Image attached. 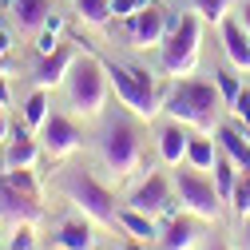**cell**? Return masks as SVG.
Returning a JSON list of instances; mask_svg holds the SVG:
<instances>
[{
	"label": "cell",
	"mask_w": 250,
	"mask_h": 250,
	"mask_svg": "<svg viewBox=\"0 0 250 250\" xmlns=\"http://www.w3.org/2000/svg\"><path fill=\"white\" fill-rule=\"evenodd\" d=\"M60 191H64V199L87 218V223L119 230V203L96 175H87L83 167H68L64 175H60Z\"/></svg>",
	"instance_id": "obj_3"
},
{
	"label": "cell",
	"mask_w": 250,
	"mask_h": 250,
	"mask_svg": "<svg viewBox=\"0 0 250 250\" xmlns=\"http://www.w3.org/2000/svg\"><path fill=\"white\" fill-rule=\"evenodd\" d=\"M218 159V143L210 135H191V147H187V163L199 167V171H210Z\"/></svg>",
	"instance_id": "obj_21"
},
{
	"label": "cell",
	"mask_w": 250,
	"mask_h": 250,
	"mask_svg": "<svg viewBox=\"0 0 250 250\" xmlns=\"http://www.w3.org/2000/svg\"><path fill=\"white\" fill-rule=\"evenodd\" d=\"M214 143H218V151H223V155H230V159H234L238 171H250V135H246V131L230 127V123H218Z\"/></svg>",
	"instance_id": "obj_18"
},
{
	"label": "cell",
	"mask_w": 250,
	"mask_h": 250,
	"mask_svg": "<svg viewBox=\"0 0 250 250\" xmlns=\"http://www.w3.org/2000/svg\"><path fill=\"white\" fill-rule=\"evenodd\" d=\"M163 250H191L195 242H199V227H195V214H171L167 218V230L155 238Z\"/></svg>",
	"instance_id": "obj_15"
},
{
	"label": "cell",
	"mask_w": 250,
	"mask_h": 250,
	"mask_svg": "<svg viewBox=\"0 0 250 250\" xmlns=\"http://www.w3.org/2000/svg\"><path fill=\"white\" fill-rule=\"evenodd\" d=\"M56 246L60 250H91V246H96V234H91L87 218H72V223H64L60 234H56Z\"/></svg>",
	"instance_id": "obj_19"
},
{
	"label": "cell",
	"mask_w": 250,
	"mask_h": 250,
	"mask_svg": "<svg viewBox=\"0 0 250 250\" xmlns=\"http://www.w3.org/2000/svg\"><path fill=\"white\" fill-rule=\"evenodd\" d=\"M242 242H246V250H250V218H246V227H242Z\"/></svg>",
	"instance_id": "obj_37"
},
{
	"label": "cell",
	"mask_w": 250,
	"mask_h": 250,
	"mask_svg": "<svg viewBox=\"0 0 250 250\" xmlns=\"http://www.w3.org/2000/svg\"><path fill=\"white\" fill-rule=\"evenodd\" d=\"M147 0H111V20H127L131 12H139Z\"/></svg>",
	"instance_id": "obj_31"
},
{
	"label": "cell",
	"mask_w": 250,
	"mask_h": 250,
	"mask_svg": "<svg viewBox=\"0 0 250 250\" xmlns=\"http://www.w3.org/2000/svg\"><path fill=\"white\" fill-rule=\"evenodd\" d=\"M227 203H230L234 218H250V171H238V183H234Z\"/></svg>",
	"instance_id": "obj_25"
},
{
	"label": "cell",
	"mask_w": 250,
	"mask_h": 250,
	"mask_svg": "<svg viewBox=\"0 0 250 250\" xmlns=\"http://www.w3.org/2000/svg\"><path fill=\"white\" fill-rule=\"evenodd\" d=\"M199 56H203V20L195 12H187L159 44V64L171 80H183V76H195Z\"/></svg>",
	"instance_id": "obj_6"
},
{
	"label": "cell",
	"mask_w": 250,
	"mask_h": 250,
	"mask_svg": "<svg viewBox=\"0 0 250 250\" xmlns=\"http://www.w3.org/2000/svg\"><path fill=\"white\" fill-rule=\"evenodd\" d=\"M171 187H175V199L187 214L203 218V223H218L223 218V195L214 191V179L191 163H179L175 175H171Z\"/></svg>",
	"instance_id": "obj_7"
},
{
	"label": "cell",
	"mask_w": 250,
	"mask_h": 250,
	"mask_svg": "<svg viewBox=\"0 0 250 250\" xmlns=\"http://www.w3.org/2000/svg\"><path fill=\"white\" fill-rule=\"evenodd\" d=\"M0 143H8V115H4V107H0Z\"/></svg>",
	"instance_id": "obj_35"
},
{
	"label": "cell",
	"mask_w": 250,
	"mask_h": 250,
	"mask_svg": "<svg viewBox=\"0 0 250 250\" xmlns=\"http://www.w3.org/2000/svg\"><path fill=\"white\" fill-rule=\"evenodd\" d=\"M40 227L44 223V207L36 195H24L20 187L4 175L0 167V227Z\"/></svg>",
	"instance_id": "obj_9"
},
{
	"label": "cell",
	"mask_w": 250,
	"mask_h": 250,
	"mask_svg": "<svg viewBox=\"0 0 250 250\" xmlns=\"http://www.w3.org/2000/svg\"><path fill=\"white\" fill-rule=\"evenodd\" d=\"M210 80H214V83H218V91H223V104H227V107H230V104H234V100H238V91H242V80H238V76H234V72H227V68H223V72H214V76H210Z\"/></svg>",
	"instance_id": "obj_27"
},
{
	"label": "cell",
	"mask_w": 250,
	"mask_h": 250,
	"mask_svg": "<svg viewBox=\"0 0 250 250\" xmlns=\"http://www.w3.org/2000/svg\"><path fill=\"white\" fill-rule=\"evenodd\" d=\"M76 56H80V52H72V48H64V44H60L56 52H48V56H40V64H36V72H32V83H36V87H48V91L64 87V80H68V72H72V64H76Z\"/></svg>",
	"instance_id": "obj_12"
},
{
	"label": "cell",
	"mask_w": 250,
	"mask_h": 250,
	"mask_svg": "<svg viewBox=\"0 0 250 250\" xmlns=\"http://www.w3.org/2000/svg\"><path fill=\"white\" fill-rule=\"evenodd\" d=\"M127 250H143V246H139V238H135V242H131V246H127Z\"/></svg>",
	"instance_id": "obj_39"
},
{
	"label": "cell",
	"mask_w": 250,
	"mask_h": 250,
	"mask_svg": "<svg viewBox=\"0 0 250 250\" xmlns=\"http://www.w3.org/2000/svg\"><path fill=\"white\" fill-rule=\"evenodd\" d=\"M4 175H8V179H12L16 187H20L24 195H36V199H40V183H36L32 167H20V171H4Z\"/></svg>",
	"instance_id": "obj_29"
},
{
	"label": "cell",
	"mask_w": 250,
	"mask_h": 250,
	"mask_svg": "<svg viewBox=\"0 0 250 250\" xmlns=\"http://www.w3.org/2000/svg\"><path fill=\"white\" fill-rule=\"evenodd\" d=\"M104 68H107V83H111V91H115L119 107H127L131 119L151 123L155 115L163 111V96H159V83H155L151 72H143V68H123V64H115V60H104Z\"/></svg>",
	"instance_id": "obj_4"
},
{
	"label": "cell",
	"mask_w": 250,
	"mask_h": 250,
	"mask_svg": "<svg viewBox=\"0 0 250 250\" xmlns=\"http://www.w3.org/2000/svg\"><path fill=\"white\" fill-rule=\"evenodd\" d=\"M0 107H8V80L0 76Z\"/></svg>",
	"instance_id": "obj_36"
},
{
	"label": "cell",
	"mask_w": 250,
	"mask_h": 250,
	"mask_svg": "<svg viewBox=\"0 0 250 250\" xmlns=\"http://www.w3.org/2000/svg\"><path fill=\"white\" fill-rule=\"evenodd\" d=\"M223 52L230 60L234 72H250V32L238 24V20H223Z\"/></svg>",
	"instance_id": "obj_14"
},
{
	"label": "cell",
	"mask_w": 250,
	"mask_h": 250,
	"mask_svg": "<svg viewBox=\"0 0 250 250\" xmlns=\"http://www.w3.org/2000/svg\"><path fill=\"white\" fill-rule=\"evenodd\" d=\"M40 155H44V147H40V139L28 131V127H20L8 143H4V171H20V167H32L36 171V163H40Z\"/></svg>",
	"instance_id": "obj_13"
},
{
	"label": "cell",
	"mask_w": 250,
	"mask_h": 250,
	"mask_svg": "<svg viewBox=\"0 0 250 250\" xmlns=\"http://www.w3.org/2000/svg\"><path fill=\"white\" fill-rule=\"evenodd\" d=\"M107 68L100 56H76V64L64 80V100H68V111L76 119H104L107 111Z\"/></svg>",
	"instance_id": "obj_2"
},
{
	"label": "cell",
	"mask_w": 250,
	"mask_h": 250,
	"mask_svg": "<svg viewBox=\"0 0 250 250\" xmlns=\"http://www.w3.org/2000/svg\"><path fill=\"white\" fill-rule=\"evenodd\" d=\"M223 91H218L214 80H175L167 91H163V111L191 127L195 135H214L218 123H223Z\"/></svg>",
	"instance_id": "obj_1"
},
{
	"label": "cell",
	"mask_w": 250,
	"mask_h": 250,
	"mask_svg": "<svg viewBox=\"0 0 250 250\" xmlns=\"http://www.w3.org/2000/svg\"><path fill=\"white\" fill-rule=\"evenodd\" d=\"M8 250H36V227H12L8 234Z\"/></svg>",
	"instance_id": "obj_28"
},
{
	"label": "cell",
	"mask_w": 250,
	"mask_h": 250,
	"mask_svg": "<svg viewBox=\"0 0 250 250\" xmlns=\"http://www.w3.org/2000/svg\"><path fill=\"white\" fill-rule=\"evenodd\" d=\"M52 12V0H8V16L20 32H40Z\"/></svg>",
	"instance_id": "obj_17"
},
{
	"label": "cell",
	"mask_w": 250,
	"mask_h": 250,
	"mask_svg": "<svg viewBox=\"0 0 250 250\" xmlns=\"http://www.w3.org/2000/svg\"><path fill=\"white\" fill-rule=\"evenodd\" d=\"M40 147L48 159H68V155L80 151L83 143V131H80V119L68 115V111H48V119L40 123V131H36Z\"/></svg>",
	"instance_id": "obj_8"
},
{
	"label": "cell",
	"mask_w": 250,
	"mask_h": 250,
	"mask_svg": "<svg viewBox=\"0 0 250 250\" xmlns=\"http://www.w3.org/2000/svg\"><path fill=\"white\" fill-rule=\"evenodd\" d=\"M187 147H191V127H183V123H163V131H159V159L167 167H179L187 163Z\"/></svg>",
	"instance_id": "obj_16"
},
{
	"label": "cell",
	"mask_w": 250,
	"mask_h": 250,
	"mask_svg": "<svg viewBox=\"0 0 250 250\" xmlns=\"http://www.w3.org/2000/svg\"><path fill=\"white\" fill-rule=\"evenodd\" d=\"M238 24L250 32V0H242V8H238Z\"/></svg>",
	"instance_id": "obj_33"
},
{
	"label": "cell",
	"mask_w": 250,
	"mask_h": 250,
	"mask_svg": "<svg viewBox=\"0 0 250 250\" xmlns=\"http://www.w3.org/2000/svg\"><path fill=\"white\" fill-rule=\"evenodd\" d=\"M127 207H135V210H143V214H151V218H171L175 214V187H171V179L167 175H147L135 191L127 195Z\"/></svg>",
	"instance_id": "obj_11"
},
{
	"label": "cell",
	"mask_w": 250,
	"mask_h": 250,
	"mask_svg": "<svg viewBox=\"0 0 250 250\" xmlns=\"http://www.w3.org/2000/svg\"><path fill=\"white\" fill-rule=\"evenodd\" d=\"M91 250H96V246H91Z\"/></svg>",
	"instance_id": "obj_40"
},
{
	"label": "cell",
	"mask_w": 250,
	"mask_h": 250,
	"mask_svg": "<svg viewBox=\"0 0 250 250\" xmlns=\"http://www.w3.org/2000/svg\"><path fill=\"white\" fill-rule=\"evenodd\" d=\"M139 119H107L104 135H100V163L119 179H131L135 171H143V139H139Z\"/></svg>",
	"instance_id": "obj_5"
},
{
	"label": "cell",
	"mask_w": 250,
	"mask_h": 250,
	"mask_svg": "<svg viewBox=\"0 0 250 250\" xmlns=\"http://www.w3.org/2000/svg\"><path fill=\"white\" fill-rule=\"evenodd\" d=\"M210 250H230V246H227V242H214V246H210Z\"/></svg>",
	"instance_id": "obj_38"
},
{
	"label": "cell",
	"mask_w": 250,
	"mask_h": 250,
	"mask_svg": "<svg viewBox=\"0 0 250 250\" xmlns=\"http://www.w3.org/2000/svg\"><path fill=\"white\" fill-rule=\"evenodd\" d=\"M76 16L87 28H104L111 20V0H76Z\"/></svg>",
	"instance_id": "obj_23"
},
{
	"label": "cell",
	"mask_w": 250,
	"mask_h": 250,
	"mask_svg": "<svg viewBox=\"0 0 250 250\" xmlns=\"http://www.w3.org/2000/svg\"><path fill=\"white\" fill-rule=\"evenodd\" d=\"M227 8H230V0H195V16L203 24H223Z\"/></svg>",
	"instance_id": "obj_26"
},
{
	"label": "cell",
	"mask_w": 250,
	"mask_h": 250,
	"mask_svg": "<svg viewBox=\"0 0 250 250\" xmlns=\"http://www.w3.org/2000/svg\"><path fill=\"white\" fill-rule=\"evenodd\" d=\"M119 24H123V40L131 48H139V52H151V48H159L167 40V12L159 4H143L139 12H131Z\"/></svg>",
	"instance_id": "obj_10"
},
{
	"label": "cell",
	"mask_w": 250,
	"mask_h": 250,
	"mask_svg": "<svg viewBox=\"0 0 250 250\" xmlns=\"http://www.w3.org/2000/svg\"><path fill=\"white\" fill-rule=\"evenodd\" d=\"M119 230H127L131 238L139 242H151V238H159V230H155V218L135 210V207H119Z\"/></svg>",
	"instance_id": "obj_20"
},
{
	"label": "cell",
	"mask_w": 250,
	"mask_h": 250,
	"mask_svg": "<svg viewBox=\"0 0 250 250\" xmlns=\"http://www.w3.org/2000/svg\"><path fill=\"white\" fill-rule=\"evenodd\" d=\"M210 179H214V191L223 195V203H227V199H230V191H234V183H238V167H234L230 155L218 151V159H214V167H210Z\"/></svg>",
	"instance_id": "obj_22"
},
{
	"label": "cell",
	"mask_w": 250,
	"mask_h": 250,
	"mask_svg": "<svg viewBox=\"0 0 250 250\" xmlns=\"http://www.w3.org/2000/svg\"><path fill=\"white\" fill-rule=\"evenodd\" d=\"M60 48V36L56 32H48V28H40V32H36V52L40 56H48V52H56Z\"/></svg>",
	"instance_id": "obj_32"
},
{
	"label": "cell",
	"mask_w": 250,
	"mask_h": 250,
	"mask_svg": "<svg viewBox=\"0 0 250 250\" xmlns=\"http://www.w3.org/2000/svg\"><path fill=\"white\" fill-rule=\"evenodd\" d=\"M230 111L242 119V131L250 135V87H242V91H238V100L230 104Z\"/></svg>",
	"instance_id": "obj_30"
},
{
	"label": "cell",
	"mask_w": 250,
	"mask_h": 250,
	"mask_svg": "<svg viewBox=\"0 0 250 250\" xmlns=\"http://www.w3.org/2000/svg\"><path fill=\"white\" fill-rule=\"evenodd\" d=\"M48 104H52L48 87H36L32 96L24 100V123H28V127H36V131H40V123L48 119Z\"/></svg>",
	"instance_id": "obj_24"
},
{
	"label": "cell",
	"mask_w": 250,
	"mask_h": 250,
	"mask_svg": "<svg viewBox=\"0 0 250 250\" xmlns=\"http://www.w3.org/2000/svg\"><path fill=\"white\" fill-rule=\"evenodd\" d=\"M8 52H12V36H8V32H4V28H0V60H4V56H8Z\"/></svg>",
	"instance_id": "obj_34"
}]
</instances>
